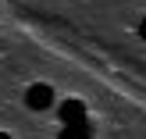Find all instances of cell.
<instances>
[{"label": "cell", "instance_id": "cell-5", "mask_svg": "<svg viewBox=\"0 0 146 139\" xmlns=\"http://www.w3.org/2000/svg\"><path fill=\"white\" fill-rule=\"evenodd\" d=\"M0 139H11V132H0Z\"/></svg>", "mask_w": 146, "mask_h": 139}, {"label": "cell", "instance_id": "cell-1", "mask_svg": "<svg viewBox=\"0 0 146 139\" xmlns=\"http://www.w3.org/2000/svg\"><path fill=\"white\" fill-rule=\"evenodd\" d=\"M25 104L32 107V111H46V107L54 104V89H50L46 82H36V86H29V93H25Z\"/></svg>", "mask_w": 146, "mask_h": 139}, {"label": "cell", "instance_id": "cell-2", "mask_svg": "<svg viewBox=\"0 0 146 139\" xmlns=\"http://www.w3.org/2000/svg\"><path fill=\"white\" fill-rule=\"evenodd\" d=\"M61 121L64 125H82L86 121V104L82 100H64L61 104Z\"/></svg>", "mask_w": 146, "mask_h": 139}, {"label": "cell", "instance_id": "cell-3", "mask_svg": "<svg viewBox=\"0 0 146 139\" xmlns=\"http://www.w3.org/2000/svg\"><path fill=\"white\" fill-rule=\"evenodd\" d=\"M57 139H93V125L89 121H82V125H64Z\"/></svg>", "mask_w": 146, "mask_h": 139}, {"label": "cell", "instance_id": "cell-4", "mask_svg": "<svg viewBox=\"0 0 146 139\" xmlns=\"http://www.w3.org/2000/svg\"><path fill=\"white\" fill-rule=\"evenodd\" d=\"M139 36H143V39H146V18L139 21Z\"/></svg>", "mask_w": 146, "mask_h": 139}]
</instances>
